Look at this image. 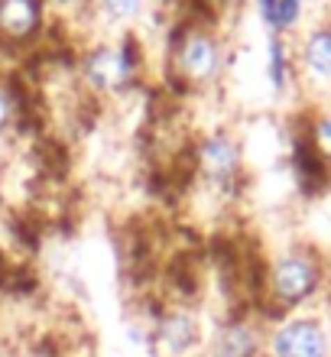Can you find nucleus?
<instances>
[{"mask_svg": "<svg viewBox=\"0 0 331 357\" xmlns=\"http://www.w3.org/2000/svg\"><path fill=\"white\" fill-rule=\"evenodd\" d=\"M17 121H20V98L13 91V85L0 78V140L17 127Z\"/></svg>", "mask_w": 331, "mask_h": 357, "instance_id": "14", "label": "nucleus"}, {"mask_svg": "<svg viewBox=\"0 0 331 357\" xmlns=\"http://www.w3.org/2000/svg\"><path fill=\"white\" fill-rule=\"evenodd\" d=\"M195 169H199L205 188L211 195H218L221 202L240 198L247 185V156L240 137L227 127L208 130L195 143Z\"/></svg>", "mask_w": 331, "mask_h": 357, "instance_id": "4", "label": "nucleus"}, {"mask_svg": "<svg viewBox=\"0 0 331 357\" xmlns=\"http://www.w3.org/2000/svg\"><path fill=\"white\" fill-rule=\"evenodd\" d=\"M266 357H331V325L318 312H289L266 321Z\"/></svg>", "mask_w": 331, "mask_h": 357, "instance_id": "6", "label": "nucleus"}, {"mask_svg": "<svg viewBox=\"0 0 331 357\" xmlns=\"http://www.w3.org/2000/svg\"><path fill=\"white\" fill-rule=\"evenodd\" d=\"M295 75L305 88L331 94V23H318L293 43Z\"/></svg>", "mask_w": 331, "mask_h": 357, "instance_id": "8", "label": "nucleus"}, {"mask_svg": "<svg viewBox=\"0 0 331 357\" xmlns=\"http://www.w3.org/2000/svg\"><path fill=\"white\" fill-rule=\"evenodd\" d=\"M218 10H240L244 3H250V0H211Z\"/></svg>", "mask_w": 331, "mask_h": 357, "instance_id": "16", "label": "nucleus"}, {"mask_svg": "<svg viewBox=\"0 0 331 357\" xmlns=\"http://www.w3.org/2000/svg\"><path fill=\"white\" fill-rule=\"evenodd\" d=\"M78 82L95 98H127L143 82V49L140 43L123 33L114 39H98L78 56Z\"/></svg>", "mask_w": 331, "mask_h": 357, "instance_id": "3", "label": "nucleus"}, {"mask_svg": "<svg viewBox=\"0 0 331 357\" xmlns=\"http://www.w3.org/2000/svg\"><path fill=\"white\" fill-rule=\"evenodd\" d=\"M46 0H0V39L10 46L36 43L46 29Z\"/></svg>", "mask_w": 331, "mask_h": 357, "instance_id": "9", "label": "nucleus"}, {"mask_svg": "<svg viewBox=\"0 0 331 357\" xmlns=\"http://www.w3.org/2000/svg\"><path fill=\"white\" fill-rule=\"evenodd\" d=\"M328 289V260L312 244H289L263 266V299L276 315L312 312Z\"/></svg>", "mask_w": 331, "mask_h": 357, "instance_id": "1", "label": "nucleus"}, {"mask_svg": "<svg viewBox=\"0 0 331 357\" xmlns=\"http://www.w3.org/2000/svg\"><path fill=\"white\" fill-rule=\"evenodd\" d=\"M201 357H266V321L254 312H231L208 328Z\"/></svg>", "mask_w": 331, "mask_h": 357, "instance_id": "7", "label": "nucleus"}, {"mask_svg": "<svg viewBox=\"0 0 331 357\" xmlns=\"http://www.w3.org/2000/svg\"><path fill=\"white\" fill-rule=\"evenodd\" d=\"M169 75L179 82L185 91H211L221 85L227 72V46L218 29L205 23V20H189L172 33L169 43Z\"/></svg>", "mask_w": 331, "mask_h": 357, "instance_id": "2", "label": "nucleus"}, {"mask_svg": "<svg viewBox=\"0 0 331 357\" xmlns=\"http://www.w3.org/2000/svg\"><path fill=\"white\" fill-rule=\"evenodd\" d=\"M49 10H59V13H68V10H88L91 0H46Z\"/></svg>", "mask_w": 331, "mask_h": 357, "instance_id": "15", "label": "nucleus"}, {"mask_svg": "<svg viewBox=\"0 0 331 357\" xmlns=\"http://www.w3.org/2000/svg\"><path fill=\"white\" fill-rule=\"evenodd\" d=\"M305 140L325 166H331V107H318L305 123Z\"/></svg>", "mask_w": 331, "mask_h": 357, "instance_id": "13", "label": "nucleus"}, {"mask_svg": "<svg viewBox=\"0 0 331 357\" xmlns=\"http://www.w3.org/2000/svg\"><path fill=\"white\" fill-rule=\"evenodd\" d=\"M309 0H254V13L266 36H293L302 26Z\"/></svg>", "mask_w": 331, "mask_h": 357, "instance_id": "11", "label": "nucleus"}, {"mask_svg": "<svg viewBox=\"0 0 331 357\" xmlns=\"http://www.w3.org/2000/svg\"><path fill=\"white\" fill-rule=\"evenodd\" d=\"M208 328L192 305L172 302L146 321V351L150 357H199L205 351Z\"/></svg>", "mask_w": 331, "mask_h": 357, "instance_id": "5", "label": "nucleus"}, {"mask_svg": "<svg viewBox=\"0 0 331 357\" xmlns=\"http://www.w3.org/2000/svg\"><path fill=\"white\" fill-rule=\"evenodd\" d=\"M263 82L273 98H289L299 82L295 75V52L289 36H266V56H263Z\"/></svg>", "mask_w": 331, "mask_h": 357, "instance_id": "10", "label": "nucleus"}, {"mask_svg": "<svg viewBox=\"0 0 331 357\" xmlns=\"http://www.w3.org/2000/svg\"><path fill=\"white\" fill-rule=\"evenodd\" d=\"M153 0H91V13L101 17L107 26H117V29H130L133 23H140L146 17Z\"/></svg>", "mask_w": 331, "mask_h": 357, "instance_id": "12", "label": "nucleus"}]
</instances>
